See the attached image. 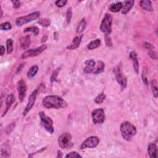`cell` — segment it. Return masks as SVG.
<instances>
[{"mask_svg": "<svg viewBox=\"0 0 158 158\" xmlns=\"http://www.w3.org/2000/svg\"><path fill=\"white\" fill-rule=\"evenodd\" d=\"M43 105L47 109H64L67 107V103L61 96L57 95H48L43 99Z\"/></svg>", "mask_w": 158, "mask_h": 158, "instance_id": "cell-1", "label": "cell"}, {"mask_svg": "<svg viewBox=\"0 0 158 158\" xmlns=\"http://www.w3.org/2000/svg\"><path fill=\"white\" fill-rule=\"evenodd\" d=\"M122 137L127 141L132 140L137 134V128L135 125L129 122H122L120 127Z\"/></svg>", "mask_w": 158, "mask_h": 158, "instance_id": "cell-2", "label": "cell"}, {"mask_svg": "<svg viewBox=\"0 0 158 158\" xmlns=\"http://www.w3.org/2000/svg\"><path fill=\"white\" fill-rule=\"evenodd\" d=\"M40 16V12L38 11L32 12L29 14H27V16L19 18L16 21V24L17 26L20 27L22 26L28 22H32L37 19Z\"/></svg>", "mask_w": 158, "mask_h": 158, "instance_id": "cell-3", "label": "cell"}, {"mask_svg": "<svg viewBox=\"0 0 158 158\" xmlns=\"http://www.w3.org/2000/svg\"><path fill=\"white\" fill-rule=\"evenodd\" d=\"M112 17L111 14H106L100 25V30L105 35H109L112 31Z\"/></svg>", "mask_w": 158, "mask_h": 158, "instance_id": "cell-4", "label": "cell"}, {"mask_svg": "<svg viewBox=\"0 0 158 158\" xmlns=\"http://www.w3.org/2000/svg\"><path fill=\"white\" fill-rule=\"evenodd\" d=\"M39 116L41 119L42 125H44L45 130L51 134L54 133V127H53V122L52 119L48 117L44 112H40L39 113Z\"/></svg>", "mask_w": 158, "mask_h": 158, "instance_id": "cell-5", "label": "cell"}, {"mask_svg": "<svg viewBox=\"0 0 158 158\" xmlns=\"http://www.w3.org/2000/svg\"><path fill=\"white\" fill-rule=\"evenodd\" d=\"M92 117L94 124H102L105 120V114L104 109L103 108H98L95 109L92 112Z\"/></svg>", "mask_w": 158, "mask_h": 158, "instance_id": "cell-6", "label": "cell"}, {"mask_svg": "<svg viewBox=\"0 0 158 158\" xmlns=\"http://www.w3.org/2000/svg\"><path fill=\"white\" fill-rule=\"evenodd\" d=\"M47 48V46L46 45H43L38 48L34 49H31L25 51L24 53H22L21 56V58L26 59L27 57H34L39 55L43 51H44Z\"/></svg>", "mask_w": 158, "mask_h": 158, "instance_id": "cell-7", "label": "cell"}, {"mask_svg": "<svg viewBox=\"0 0 158 158\" xmlns=\"http://www.w3.org/2000/svg\"><path fill=\"white\" fill-rule=\"evenodd\" d=\"M99 143V139L95 136H92L86 139L80 145V149L94 148L96 147Z\"/></svg>", "mask_w": 158, "mask_h": 158, "instance_id": "cell-8", "label": "cell"}, {"mask_svg": "<svg viewBox=\"0 0 158 158\" xmlns=\"http://www.w3.org/2000/svg\"><path fill=\"white\" fill-rule=\"evenodd\" d=\"M71 140L72 135H70V134L68 132L63 133L59 137V145L62 149H67L70 147V145L71 144Z\"/></svg>", "mask_w": 158, "mask_h": 158, "instance_id": "cell-9", "label": "cell"}, {"mask_svg": "<svg viewBox=\"0 0 158 158\" xmlns=\"http://www.w3.org/2000/svg\"><path fill=\"white\" fill-rule=\"evenodd\" d=\"M114 73L118 83L121 85L122 90L125 89V87H127V78L124 76V75L122 73L121 67L118 66L116 69H115Z\"/></svg>", "mask_w": 158, "mask_h": 158, "instance_id": "cell-10", "label": "cell"}, {"mask_svg": "<svg viewBox=\"0 0 158 158\" xmlns=\"http://www.w3.org/2000/svg\"><path fill=\"white\" fill-rule=\"evenodd\" d=\"M37 92H38V90L35 89V90L33 91V92L31 94L29 98H28V103L27 105V106L25 107L24 112H23V115L24 116H25L26 115L28 114V112H29L32 108H33L35 102V100L37 98Z\"/></svg>", "mask_w": 158, "mask_h": 158, "instance_id": "cell-11", "label": "cell"}, {"mask_svg": "<svg viewBox=\"0 0 158 158\" xmlns=\"http://www.w3.org/2000/svg\"><path fill=\"white\" fill-rule=\"evenodd\" d=\"M18 90L19 93V99L20 102H22L26 95L27 84L24 80L22 79L18 83Z\"/></svg>", "mask_w": 158, "mask_h": 158, "instance_id": "cell-12", "label": "cell"}, {"mask_svg": "<svg viewBox=\"0 0 158 158\" xmlns=\"http://www.w3.org/2000/svg\"><path fill=\"white\" fill-rule=\"evenodd\" d=\"M85 67H84L83 71L85 74H95L96 69L97 62L93 60H89L85 62Z\"/></svg>", "mask_w": 158, "mask_h": 158, "instance_id": "cell-13", "label": "cell"}, {"mask_svg": "<svg viewBox=\"0 0 158 158\" xmlns=\"http://www.w3.org/2000/svg\"><path fill=\"white\" fill-rule=\"evenodd\" d=\"M21 48L23 50H27L31 44V40L30 35H26L20 38L19 40Z\"/></svg>", "mask_w": 158, "mask_h": 158, "instance_id": "cell-14", "label": "cell"}, {"mask_svg": "<svg viewBox=\"0 0 158 158\" xmlns=\"http://www.w3.org/2000/svg\"><path fill=\"white\" fill-rule=\"evenodd\" d=\"M82 37H83V35H81L80 36L76 37L74 38L73 41H72L71 44L67 47V49L69 50H76V48H77L80 44Z\"/></svg>", "mask_w": 158, "mask_h": 158, "instance_id": "cell-15", "label": "cell"}, {"mask_svg": "<svg viewBox=\"0 0 158 158\" xmlns=\"http://www.w3.org/2000/svg\"><path fill=\"white\" fill-rule=\"evenodd\" d=\"M15 102V98H14V95L12 94L9 95L6 99V109L3 112V117L5 116V115L8 112V110L10 109V108L11 107V106L12 105V104Z\"/></svg>", "mask_w": 158, "mask_h": 158, "instance_id": "cell-16", "label": "cell"}, {"mask_svg": "<svg viewBox=\"0 0 158 158\" xmlns=\"http://www.w3.org/2000/svg\"><path fill=\"white\" fill-rule=\"evenodd\" d=\"M130 57H131V58L133 61L134 68L135 73L138 74V71H139V64H138V57H137V53L135 51H133L131 52Z\"/></svg>", "mask_w": 158, "mask_h": 158, "instance_id": "cell-17", "label": "cell"}, {"mask_svg": "<svg viewBox=\"0 0 158 158\" xmlns=\"http://www.w3.org/2000/svg\"><path fill=\"white\" fill-rule=\"evenodd\" d=\"M148 152L150 157L156 158L157 157V148L156 145L154 143H150L148 147Z\"/></svg>", "mask_w": 158, "mask_h": 158, "instance_id": "cell-18", "label": "cell"}, {"mask_svg": "<svg viewBox=\"0 0 158 158\" xmlns=\"http://www.w3.org/2000/svg\"><path fill=\"white\" fill-rule=\"evenodd\" d=\"M140 5L143 9L145 11L151 12L154 10L151 2L149 1V0H142L140 3Z\"/></svg>", "mask_w": 158, "mask_h": 158, "instance_id": "cell-19", "label": "cell"}, {"mask_svg": "<svg viewBox=\"0 0 158 158\" xmlns=\"http://www.w3.org/2000/svg\"><path fill=\"white\" fill-rule=\"evenodd\" d=\"M134 1H126L125 2L124 5H123V8L122 9V13L124 15L127 14L129 11H131V9L133 8L134 5Z\"/></svg>", "mask_w": 158, "mask_h": 158, "instance_id": "cell-20", "label": "cell"}, {"mask_svg": "<svg viewBox=\"0 0 158 158\" xmlns=\"http://www.w3.org/2000/svg\"><path fill=\"white\" fill-rule=\"evenodd\" d=\"M123 8V4L122 2H117L115 3L111 4L109 7V9L112 12H118L122 10Z\"/></svg>", "mask_w": 158, "mask_h": 158, "instance_id": "cell-21", "label": "cell"}, {"mask_svg": "<svg viewBox=\"0 0 158 158\" xmlns=\"http://www.w3.org/2000/svg\"><path fill=\"white\" fill-rule=\"evenodd\" d=\"M101 45V40L99 39H96L94 41H91L87 46V48L90 50H93L97 48H98Z\"/></svg>", "mask_w": 158, "mask_h": 158, "instance_id": "cell-22", "label": "cell"}, {"mask_svg": "<svg viewBox=\"0 0 158 158\" xmlns=\"http://www.w3.org/2000/svg\"><path fill=\"white\" fill-rule=\"evenodd\" d=\"M38 71V67L36 65L33 66L29 70H28L27 73V77L31 79L33 78L36 76Z\"/></svg>", "mask_w": 158, "mask_h": 158, "instance_id": "cell-23", "label": "cell"}, {"mask_svg": "<svg viewBox=\"0 0 158 158\" xmlns=\"http://www.w3.org/2000/svg\"><path fill=\"white\" fill-rule=\"evenodd\" d=\"M86 27H87V22H86L85 19H82L77 28V32L78 34L82 33L85 30Z\"/></svg>", "mask_w": 158, "mask_h": 158, "instance_id": "cell-24", "label": "cell"}, {"mask_svg": "<svg viewBox=\"0 0 158 158\" xmlns=\"http://www.w3.org/2000/svg\"><path fill=\"white\" fill-rule=\"evenodd\" d=\"M150 84H151V87L152 89L153 95L156 98H157L158 96V92H157V86L156 80H151Z\"/></svg>", "mask_w": 158, "mask_h": 158, "instance_id": "cell-25", "label": "cell"}, {"mask_svg": "<svg viewBox=\"0 0 158 158\" xmlns=\"http://www.w3.org/2000/svg\"><path fill=\"white\" fill-rule=\"evenodd\" d=\"M105 98H106V95H105L104 93H102L95 98V102L97 104H101L104 102Z\"/></svg>", "mask_w": 158, "mask_h": 158, "instance_id": "cell-26", "label": "cell"}, {"mask_svg": "<svg viewBox=\"0 0 158 158\" xmlns=\"http://www.w3.org/2000/svg\"><path fill=\"white\" fill-rule=\"evenodd\" d=\"M6 48L8 54H11L13 51V41L12 39H8L6 41Z\"/></svg>", "mask_w": 158, "mask_h": 158, "instance_id": "cell-27", "label": "cell"}, {"mask_svg": "<svg viewBox=\"0 0 158 158\" xmlns=\"http://www.w3.org/2000/svg\"><path fill=\"white\" fill-rule=\"evenodd\" d=\"M24 32H33L35 35H38L39 34V29L38 28H37V27H28L26 28L25 29H24Z\"/></svg>", "mask_w": 158, "mask_h": 158, "instance_id": "cell-28", "label": "cell"}, {"mask_svg": "<svg viewBox=\"0 0 158 158\" xmlns=\"http://www.w3.org/2000/svg\"><path fill=\"white\" fill-rule=\"evenodd\" d=\"M72 18H73V9L71 8H69L67 9L66 14V21L67 24H69L70 23Z\"/></svg>", "mask_w": 158, "mask_h": 158, "instance_id": "cell-29", "label": "cell"}, {"mask_svg": "<svg viewBox=\"0 0 158 158\" xmlns=\"http://www.w3.org/2000/svg\"><path fill=\"white\" fill-rule=\"evenodd\" d=\"M38 24L43 27H48L51 24V21L48 19H41L38 21Z\"/></svg>", "mask_w": 158, "mask_h": 158, "instance_id": "cell-30", "label": "cell"}, {"mask_svg": "<svg viewBox=\"0 0 158 158\" xmlns=\"http://www.w3.org/2000/svg\"><path fill=\"white\" fill-rule=\"evenodd\" d=\"M0 28H1V30L2 31H9L12 28V25L11 23L6 22L1 24V25H0Z\"/></svg>", "mask_w": 158, "mask_h": 158, "instance_id": "cell-31", "label": "cell"}, {"mask_svg": "<svg viewBox=\"0 0 158 158\" xmlns=\"http://www.w3.org/2000/svg\"><path fill=\"white\" fill-rule=\"evenodd\" d=\"M16 127V123L15 122H12L11 124H9L6 128V133L7 134H9L11 133V132L14 130V127Z\"/></svg>", "mask_w": 158, "mask_h": 158, "instance_id": "cell-32", "label": "cell"}, {"mask_svg": "<svg viewBox=\"0 0 158 158\" xmlns=\"http://www.w3.org/2000/svg\"><path fill=\"white\" fill-rule=\"evenodd\" d=\"M147 75V69L145 67L142 72V79H143V82L145 83V85H147L148 84V82Z\"/></svg>", "mask_w": 158, "mask_h": 158, "instance_id": "cell-33", "label": "cell"}, {"mask_svg": "<svg viewBox=\"0 0 158 158\" xmlns=\"http://www.w3.org/2000/svg\"><path fill=\"white\" fill-rule=\"evenodd\" d=\"M82 156L76 151H72L66 156V157H82Z\"/></svg>", "mask_w": 158, "mask_h": 158, "instance_id": "cell-34", "label": "cell"}, {"mask_svg": "<svg viewBox=\"0 0 158 158\" xmlns=\"http://www.w3.org/2000/svg\"><path fill=\"white\" fill-rule=\"evenodd\" d=\"M67 2L66 1V0H57V1H56L55 2V3L57 7L62 8L66 5Z\"/></svg>", "mask_w": 158, "mask_h": 158, "instance_id": "cell-35", "label": "cell"}, {"mask_svg": "<svg viewBox=\"0 0 158 158\" xmlns=\"http://www.w3.org/2000/svg\"><path fill=\"white\" fill-rule=\"evenodd\" d=\"M105 42H106V45L108 47H112V40H111V37H109V35H105Z\"/></svg>", "mask_w": 158, "mask_h": 158, "instance_id": "cell-36", "label": "cell"}, {"mask_svg": "<svg viewBox=\"0 0 158 158\" xmlns=\"http://www.w3.org/2000/svg\"><path fill=\"white\" fill-rule=\"evenodd\" d=\"M148 54L150 56V57L153 60H157V53H156V51H154V50H150L148 52Z\"/></svg>", "mask_w": 158, "mask_h": 158, "instance_id": "cell-37", "label": "cell"}, {"mask_svg": "<svg viewBox=\"0 0 158 158\" xmlns=\"http://www.w3.org/2000/svg\"><path fill=\"white\" fill-rule=\"evenodd\" d=\"M144 45H145V48L147 50H149V51L150 50H153L154 48V46L152 44H150V43H148V42H145L144 43Z\"/></svg>", "mask_w": 158, "mask_h": 158, "instance_id": "cell-38", "label": "cell"}, {"mask_svg": "<svg viewBox=\"0 0 158 158\" xmlns=\"http://www.w3.org/2000/svg\"><path fill=\"white\" fill-rule=\"evenodd\" d=\"M13 4V7L15 9H18L21 6V2L19 1H12V2Z\"/></svg>", "mask_w": 158, "mask_h": 158, "instance_id": "cell-39", "label": "cell"}, {"mask_svg": "<svg viewBox=\"0 0 158 158\" xmlns=\"http://www.w3.org/2000/svg\"><path fill=\"white\" fill-rule=\"evenodd\" d=\"M5 53V48L4 46L2 45L1 47V55L2 56H3Z\"/></svg>", "mask_w": 158, "mask_h": 158, "instance_id": "cell-40", "label": "cell"}, {"mask_svg": "<svg viewBox=\"0 0 158 158\" xmlns=\"http://www.w3.org/2000/svg\"><path fill=\"white\" fill-rule=\"evenodd\" d=\"M63 157V153H62V152L60 151V150H59L58 151H57V157Z\"/></svg>", "mask_w": 158, "mask_h": 158, "instance_id": "cell-41", "label": "cell"}]
</instances>
